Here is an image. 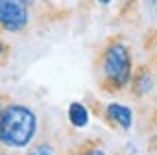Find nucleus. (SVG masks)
I'll return each instance as SVG.
<instances>
[{"instance_id": "nucleus-12", "label": "nucleus", "mask_w": 157, "mask_h": 155, "mask_svg": "<svg viewBox=\"0 0 157 155\" xmlns=\"http://www.w3.org/2000/svg\"><path fill=\"white\" fill-rule=\"evenodd\" d=\"M2 107H5V105H2V99H0V109H2Z\"/></svg>"}, {"instance_id": "nucleus-6", "label": "nucleus", "mask_w": 157, "mask_h": 155, "mask_svg": "<svg viewBox=\"0 0 157 155\" xmlns=\"http://www.w3.org/2000/svg\"><path fill=\"white\" fill-rule=\"evenodd\" d=\"M151 90H153V76H151V72L148 70H140L135 74V79H133V92L137 96H144Z\"/></svg>"}, {"instance_id": "nucleus-9", "label": "nucleus", "mask_w": 157, "mask_h": 155, "mask_svg": "<svg viewBox=\"0 0 157 155\" xmlns=\"http://www.w3.org/2000/svg\"><path fill=\"white\" fill-rule=\"evenodd\" d=\"M81 155H107V153L101 151V149H90V151H85V153H81Z\"/></svg>"}, {"instance_id": "nucleus-2", "label": "nucleus", "mask_w": 157, "mask_h": 155, "mask_svg": "<svg viewBox=\"0 0 157 155\" xmlns=\"http://www.w3.org/2000/svg\"><path fill=\"white\" fill-rule=\"evenodd\" d=\"M103 76H105V85L113 92L124 90L131 83V72H133V61H131V52L124 42H111L105 52H103Z\"/></svg>"}, {"instance_id": "nucleus-13", "label": "nucleus", "mask_w": 157, "mask_h": 155, "mask_svg": "<svg viewBox=\"0 0 157 155\" xmlns=\"http://www.w3.org/2000/svg\"><path fill=\"white\" fill-rule=\"evenodd\" d=\"M155 5H157V0H155Z\"/></svg>"}, {"instance_id": "nucleus-5", "label": "nucleus", "mask_w": 157, "mask_h": 155, "mask_svg": "<svg viewBox=\"0 0 157 155\" xmlns=\"http://www.w3.org/2000/svg\"><path fill=\"white\" fill-rule=\"evenodd\" d=\"M68 118H70V122L74 125V127H85L87 122H90V111L85 109V105H81V103H72L70 107H68Z\"/></svg>"}, {"instance_id": "nucleus-7", "label": "nucleus", "mask_w": 157, "mask_h": 155, "mask_svg": "<svg viewBox=\"0 0 157 155\" xmlns=\"http://www.w3.org/2000/svg\"><path fill=\"white\" fill-rule=\"evenodd\" d=\"M52 153H55V149H52L50 144H46V142H44V144H37V146H33V149H31L26 155H52Z\"/></svg>"}, {"instance_id": "nucleus-11", "label": "nucleus", "mask_w": 157, "mask_h": 155, "mask_svg": "<svg viewBox=\"0 0 157 155\" xmlns=\"http://www.w3.org/2000/svg\"><path fill=\"white\" fill-rule=\"evenodd\" d=\"M98 2H101V5H107V2H111V0H98Z\"/></svg>"}, {"instance_id": "nucleus-1", "label": "nucleus", "mask_w": 157, "mask_h": 155, "mask_svg": "<svg viewBox=\"0 0 157 155\" xmlns=\"http://www.w3.org/2000/svg\"><path fill=\"white\" fill-rule=\"evenodd\" d=\"M37 133V116L26 105H5L0 109V146L24 149Z\"/></svg>"}, {"instance_id": "nucleus-3", "label": "nucleus", "mask_w": 157, "mask_h": 155, "mask_svg": "<svg viewBox=\"0 0 157 155\" xmlns=\"http://www.w3.org/2000/svg\"><path fill=\"white\" fill-rule=\"evenodd\" d=\"M29 24V7L22 0H0V29L20 33Z\"/></svg>"}, {"instance_id": "nucleus-10", "label": "nucleus", "mask_w": 157, "mask_h": 155, "mask_svg": "<svg viewBox=\"0 0 157 155\" xmlns=\"http://www.w3.org/2000/svg\"><path fill=\"white\" fill-rule=\"evenodd\" d=\"M22 2H24L26 7H31V5H33V0H22Z\"/></svg>"}, {"instance_id": "nucleus-8", "label": "nucleus", "mask_w": 157, "mask_h": 155, "mask_svg": "<svg viewBox=\"0 0 157 155\" xmlns=\"http://www.w3.org/2000/svg\"><path fill=\"white\" fill-rule=\"evenodd\" d=\"M7 48H9V46H7V44H5L2 40H0V64H2V61L7 59V52H9Z\"/></svg>"}, {"instance_id": "nucleus-4", "label": "nucleus", "mask_w": 157, "mask_h": 155, "mask_svg": "<svg viewBox=\"0 0 157 155\" xmlns=\"http://www.w3.org/2000/svg\"><path fill=\"white\" fill-rule=\"evenodd\" d=\"M105 114H107L109 120H113L118 127H122V129H129V127L133 125V111H131V107H127V105L109 103L107 109H105Z\"/></svg>"}]
</instances>
